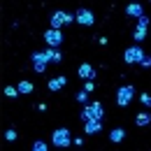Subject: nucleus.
Segmentation results:
<instances>
[{
  "instance_id": "nucleus-7",
  "label": "nucleus",
  "mask_w": 151,
  "mask_h": 151,
  "mask_svg": "<svg viewBox=\"0 0 151 151\" xmlns=\"http://www.w3.org/2000/svg\"><path fill=\"white\" fill-rule=\"evenodd\" d=\"M47 60H49V56H47L44 51H35V54H33V63H35V70H37V72H44V70H47Z\"/></svg>"
},
{
  "instance_id": "nucleus-12",
  "label": "nucleus",
  "mask_w": 151,
  "mask_h": 151,
  "mask_svg": "<svg viewBox=\"0 0 151 151\" xmlns=\"http://www.w3.org/2000/svg\"><path fill=\"white\" fill-rule=\"evenodd\" d=\"M135 123H137V126H149V123H151V114L139 112L137 116H135Z\"/></svg>"
},
{
  "instance_id": "nucleus-20",
  "label": "nucleus",
  "mask_w": 151,
  "mask_h": 151,
  "mask_svg": "<svg viewBox=\"0 0 151 151\" xmlns=\"http://www.w3.org/2000/svg\"><path fill=\"white\" fill-rule=\"evenodd\" d=\"M147 37V30L144 28H135V40H144Z\"/></svg>"
},
{
  "instance_id": "nucleus-8",
  "label": "nucleus",
  "mask_w": 151,
  "mask_h": 151,
  "mask_svg": "<svg viewBox=\"0 0 151 151\" xmlns=\"http://www.w3.org/2000/svg\"><path fill=\"white\" fill-rule=\"evenodd\" d=\"M77 21H79L81 26H91L95 19H93V14H91L88 9H79V12H77Z\"/></svg>"
},
{
  "instance_id": "nucleus-5",
  "label": "nucleus",
  "mask_w": 151,
  "mask_h": 151,
  "mask_svg": "<svg viewBox=\"0 0 151 151\" xmlns=\"http://www.w3.org/2000/svg\"><path fill=\"white\" fill-rule=\"evenodd\" d=\"M44 40H47V44H49V47H54V49H56L58 44L63 42V33H60L58 28H49V30L44 33Z\"/></svg>"
},
{
  "instance_id": "nucleus-6",
  "label": "nucleus",
  "mask_w": 151,
  "mask_h": 151,
  "mask_svg": "<svg viewBox=\"0 0 151 151\" xmlns=\"http://www.w3.org/2000/svg\"><path fill=\"white\" fill-rule=\"evenodd\" d=\"M70 21H75V17L68 14V12H54V14H51V26H54V28H60V26H65V23H70Z\"/></svg>"
},
{
  "instance_id": "nucleus-2",
  "label": "nucleus",
  "mask_w": 151,
  "mask_h": 151,
  "mask_svg": "<svg viewBox=\"0 0 151 151\" xmlns=\"http://www.w3.org/2000/svg\"><path fill=\"white\" fill-rule=\"evenodd\" d=\"M123 60L126 63H142L144 60V51L139 47H128L126 54H123Z\"/></svg>"
},
{
  "instance_id": "nucleus-18",
  "label": "nucleus",
  "mask_w": 151,
  "mask_h": 151,
  "mask_svg": "<svg viewBox=\"0 0 151 151\" xmlns=\"http://www.w3.org/2000/svg\"><path fill=\"white\" fill-rule=\"evenodd\" d=\"M137 28H144V30H147V28H149V17L142 14V17L137 19Z\"/></svg>"
},
{
  "instance_id": "nucleus-17",
  "label": "nucleus",
  "mask_w": 151,
  "mask_h": 151,
  "mask_svg": "<svg viewBox=\"0 0 151 151\" xmlns=\"http://www.w3.org/2000/svg\"><path fill=\"white\" fill-rule=\"evenodd\" d=\"M5 95H7V98H17V95H19V88H17V86H5Z\"/></svg>"
},
{
  "instance_id": "nucleus-10",
  "label": "nucleus",
  "mask_w": 151,
  "mask_h": 151,
  "mask_svg": "<svg viewBox=\"0 0 151 151\" xmlns=\"http://www.w3.org/2000/svg\"><path fill=\"white\" fill-rule=\"evenodd\" d=\"M142 12H144V9H142V5H139V2H130V5L126 7V14H128V17H137V19H139V17H142Z\"/></svg>"
},
{
  "instance_id": "nucleus-23",
  "label": "nucleus",
  "mask_w": 151,
  "mask_h": 151,
  "mask_svg": "<svg viewBox=\"0 0 151 151\" xmlns=\"http://www.w3.org/2000/svg\"><path fill=\"white\" fill-rule=\"evenodd\" d=\"M86 98H88V91H81V93H77V100H79V102H86Z\"/></svg>"
},
{
  "instance_id": "nucleus-22",
  "label": "nucleus",
  "mask_w": 151,
  "mask_h": 151,
  "mask_svg": "<svg viewBox=\"0 0 151 151\" xmlns=\"http://www.w3.org/2000/svg\"><path fill=\"white\" fill-rule=\"evenodd\" d=\"M33 149H35V151H47V144H44V142H35Z\"/></svg>"
},
{
  "instance_id": "nucleus-1",
  "label": "nucleus",
  "mask_w": 151,
  "mask_h": 151,
  "mask_svg": "<svg viewBox=\"0 0 151 151\" xmlns=\"http://www.w3.org/2000/svg\"><path fill=\"white\" fill-rule=\"evenodd\" d=\"M91 119H102V105L95 100L91 105H86L84 107V112H81V121L86 123V121H91Z\"/></svg>"
},
{
  "instance_id": "nucleus-21",
  "label": "nucleus",
  "mask_w": 151,
  "mask_h": 151,
  "mask_svg": "<svg viewBox=\"0 0 151 151\" xmlns=\"http://www.w3.org/2000/svg\"><path fill=\"white\" fill-rule=\"evenodd\" d=\"M5 139H9V142H12V139H17V130H12V128H9V130L5 132Z\"/></svg>"
},
{
  "instance_id": "nucleus-3",
  "label": "nucleus",
  "mask_w": 151,
  "mask_h": 151,
  "mask_svg": "<svg viewBox=\"0 0 151 151\" xmlns=\"http://www.w3.org/2000/svg\"><path fill=\"white\" fill-rule=\"evenodd\" d=\"M54 144H56V147H70V144H72L70 130H68V128H58V130L54 132Z\"/></svg>"
},
{
  "instance_id": "nucleus-25",
  "label": "nucleus",
  "mask_w": 151,
  "mask_h": 151,
  "mask_svg": "<svg viewBox=\"0 0 151 151\" xmlns=\"http://www.w3.org/2000/svg\"><path fill=\"white\" fill-rule=\"evenodd\" d=\"M142 68H151V58H144V60H142Z\"/></svg>"
},
{
  "instance_id": "nucleus-19",
  "label": "nucleus",
  "mask_w": 151,
  "mask_h": 151,
  "mask_svg": "<svg viewBox=\"0 0 151 151\" xmlns=\"http://www.w3.org/2000/svg\"><path fill=\"white\" fill-rule=\"evenodd\" d=\"M139 100H142L144 107H151V95L149 93H142V95H139Z\"/></svg>"
},
{
  "instance_id": "nucleus-14",
  "label": "nucleus",
  "mask_w": 151,
  "mask_h": 151,
  "mask_svg": "<svg viewBox=\"0 0 151 151\" xmlns=\"http://www.w3.org/2000/svg\"><path fill=\"white\" fill-rule=\"evenodd\" d=\"M65 84H68V79H65V77H58V79H51V81H49V88H51V91H58V88H63Z\"/></svg>"
},
{
  "instance_id": "nucleus-16",
  "label": "nucleus",
  "mask_w": 151,
  "mask_h": 151,
  "mask_svg": "<svg viewBox=\"0 0 151 151\" xmlns=\"http://www.w3.org/2000/svg\"><path fill=\"white\" fill-rule=\"evenodd\" d=\"M17 88H19V93H30V91H33V84H30V81H21Z\"/></svg>"
},
{
  "instance_id": "nucleus-13",
  "label": "nucleus",
  "mask_w": 151,
  "mask_h": 151,
  "mask_svg": "<svg viewBox=\"0 0 151 151\" xmlns=\"http://www.w3.org/2000/svg\"><path fill=\"white\" fill-rule=\"evenodd\" d=\"M44 54L49 56V60H54V63H60V60H63V56H60V51H58V49H54V47H49V49H47Z\"/></svg>"
},
{
  "instance_id": "nucleus-15",
  "label": "nucleus",
  "mask_w": 151,
  "mask_h": 151,
  "mask_svg": "<svg viewBox=\"0 0 151 151\" xmlns=\"http://www.w3.org/2000/svg\"><path fill=\"white\" fill-rule=\"evenodd\" d=\"M109 137H112V142H121V139L126 137V130H123V128H114V130L109 132Z\"/></svg>"
},
{
  "instance_id": "nucleus-11",
  "label": "nucleus",
  "mask_w": 151,
  "mask_h": 151,
  "mask_svg": "<svg viewBox=\"0 0 151 151\" xmlns=\"http://www.w3.org/2000/svg\"><path fill=\"white\" fill-rule=\"evenodd\" d=\"M79 77H81V79H91V77H95V75H93V68H91L88 63L79 65Z\"/></svg>"
},
{
  "instance_id": "nucleus-24",
  "label": "nucleus",
  "mask_w": 151,
  "mask_h": 151,
  "mask_svg": "<svg viewBox=\"0 0 151 151\" xmlns=\"http://www.w3.org/2000/svg\"><path fill=\"white\" fill-rule=\"evenodd\" d=\"M93 88H95V81H91V79H86V88H84V91H88V93H91Z\"/></svg>"
},
{
  "instance_id": "nucleus-4",
  "label": "nucleus",
  "mask_w": 151,
  "mask_h": 151,
  "mask_svg": "<svg viewBox=\"0 0 151 151\" xmlns=\"http://www.w3.org/2000/svg\"><path fill=\"white\" fill-rule=\"evenodd\" d=\"M132 95H135V88H132V86H121L119 93H116V102H119L121 107H126L132 100Z\"/></svg>"
},
{
  "instance_id": "nucleus-9",
  "label": "nucleus",
  "mask_w": 151,
  "mask_h": 151,
  "mask_svg": "<svg viewBox=\"0 0 151 151\" xmlns=\"http://www.w3.org/2000/svg\"><path fill=\"white\" fill-rule=\"evenodd\" d=\"M100 130H102L100 119H91V121H86V132H88V135H98Z\"/></svg>"
}]
</instances>
